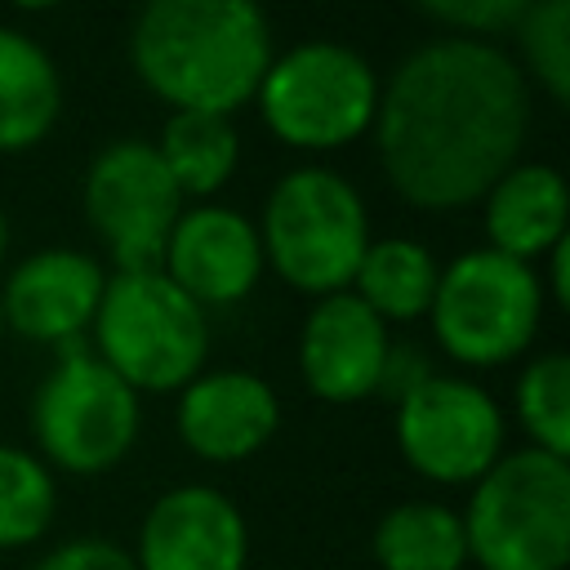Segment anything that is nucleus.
I'll use <instances>...</instances> for the list:
<instances>
[{
    "label": "nucleus",
    "mask_w": 570,
    "mask_h": 570,
    "mask_svg": "<svg viewBox=\"0 0 570 570\" xmlns=\"http://www.w3.org/2000/svg\"><path fill=\"white\" fill-rule=\"evenodd\" d=\"M370 129L401 200L463 209L517 165L530 129V80L494 40H428L379 85Z\"/></svg>",
    "instance_id": "nucleus-1"
},
{
    "label": "nucleus",
    "mask_w": 570,
    "mask_h": 570,
    "mask_svg": "<svg viewBox=\"0 0 570 570\" xmlns=\"http://www.w3.org/2000/svg\"><path fill=\"white\" fill-rule=\"evenodd\" d=\"M272 58L258 0H142L129 27L134 76L174 111L232 116Z\"/></svg>",
    "instance_id": "nucleus-2"
},
{
    "label": "nucleus",
    "mask_w": 570,
    "mask_h": 570,
    "mask_svg": "<svg viewBox=\"0 0 570 570\" xmlns=\"http://www.w3.org/2000/svg\"><path fill=\"white\" fill-rule=\"evenodd\" d=\"M463 521L468 561L481 570H566L570 561V459L548 450L499 454L472 481Z\"/></svg>",
    "instance_id": "nucleus-3"
},
{
    "label": "nucleus",
    "mask_w": 570,
    "mask_h": 570,
    "mask_svg": "<svg viewBox=\"0 0 570 570\" xmlns=\"http://www.w3.org/2000/svg\"><path fill=\"white\" fill-rule=\"evenodd\" d=\"M94 356L134 392L187 387L209 352L205 307L191 303L160 267L116 272L94 312Z\"/></svg>",
    "instance_id": "nucleus-4"
},
{
    "label": "nucleus",
    "mask_w": 570,
    "mask_h": 570,
    "mask_svg": "<svg viewBox=\"0 0 570 570\" xmlns=\"http://www.w3.org/2000/svg\"><path fill=\"white\" fill-rule=\"evenodd\" d=\"M258 245L263 263H272L276 276L298 294L325 298L352 289V276L370 245L365 200L343 174L303 165L272 187Z\"/></svg>",
    "instance_id": "nucleus-5"
},
{
    "label": "nucleus",
    "mask_w": 570,
    "mask_h": 570,
    "mask_svg": "<svg viewBox=\"0 0 570 570\" xmlns=\"http://www.w3.org/2000/svg\"><path fill=\"white\" fill-rule=\"evenodd\" d=\"M254 98L263 125L285 147L334 151L374 125L379 76L356 49L338 40H307L267 62Z\"/></svg>",
    "instance_id": "nucleus-6"
},
{
    "label": "nucleus",
    "mask_w": 570,
    "mask_h": 570,
    "mask_svg": "<svg viewBox=\"0 0 570 570\" xmlns=\"http://www.w3.org/2000/svg\"><path fill=\"white\" fill-rule=\"evenodd\" d=\"M428 316L441 352L459 365H503L539 334L543 281L530 263L499 249H468L436 276Z\"/></svg>",
    "instance_id": "nucleus-7"
},
{
    "label": "nucleus",
    "mask_w": 570,
    "mask_h": 570,
    "mask_svg": "<svg viewBox=\"0 0 570 570\" xmlns=\"http://www.w3.org/2000/svg\"><path fill=\"white\" fill-rule=\"evenodd\" d=\"M138 392L80 343H62L58 365L31 396L40 454L76 476L116 468L138 441Z\"/></svg>",
    "instance_id": "nucleus-8"
},
{
    "label": "nucleus",
    "mask_w": 570,
    "mask_h": 570,
    "mask_svg": "<svg viewBox=\"0 0 570 570\" xmlns=\"http://www.w3.org/2000/svg\"><path fill=\"white\" fill-rule=\"evenodd\" d=\"M401 459L436 485H472L503 454L494 396L454 374H428L396 401Z\"/></svg>",
    "instance_id": "nucleus-9"
},
{
    "label": "nucleus",
    "mask_w": 570,
    "mask_h": 570,
    "mask_svg": "<svg viewBox=\"0 0 570 570\" xmlns=\"http://www.w3.org/2000/svg\"><path fill=\"white\" fill-rule=\"evenodd\" d=\"M183 214V191L142 138L107 142L85 174V218L111 245L120 272L160 267L169 227Z\"/></svg>",
    "instance_id": "nucleus-10"
},
{
    "label": "nucleus",
    "mask_w": 570,
    "mask_h": 570,
    "mask_svg": "<svg viewBox=\"0 0 570 570\" xmlns=\"http://www.w3.org/2000/svg\"><path fill=\"white\" fill-rule=\"evenodd\" d=\"M160 272L200 307L240 303L263 276L258 227L227 205L183 209L160 249Z\"/></svg>",
    "instance_id": "nucleus-11"
},
{
    "label": "nucleus",
    "mask_w": 570,
    "mask_h": 570,
    "mask_svg": "<svg viewBox=\"0 0 570 570\" xmlns=\"http://www.w3.org/2000/svg\"><path fill=\"white\" fill-rule=\"evenodd\" d=\"M392 338L387 325L352 294H325L303 321L298 334V370L312 396L330 405H352L379 392Z\"/></svg>",
    "instance_id": "nucleus-12"
},
{
    "label": "nucleus",
    "mask_w": 570,
    "mask_h": 570,
    "mask_svg": "<svg viewBox=\"0 0 570 570\" xmlns=\"http://www.w3.org/2000/svg\"><path fill=\"white\" fill-rule=\"evenodd\" d=\"M249 530L240 508L214 485L165 490L138 530V570H245Z\"/></svg>",
    "instance_id": "nucleus-13"
},
{
    "label": "nucleus",
    "mask_w": 570,
    "mask_h": 570,
    "mask_svg": "<svg viewBox=\"0 0 570 570\" xmlns=\"http://www.w3.org/2000/svg\"><path fill=\"white\" fill-rule=\"evenodd\" d=\"M102 267L98 258L80 254V249H40L31 258H22L0 294V312H4V330L36 338V343H76L98 312L102 298Z\"/></svg>",
    "instance_id": "nucleus-14"
},
{
    "label": "nucleus",
    "mask_w": 570,
    "mask_h": 570,
    "mask_svg": "<svg viewBox=\"0 0 570 570\" xmlns=\"http://www.w3.org/2000/svg\"><path fill=\"white\" fill-rule=\"evenodd\" d=\"M178 392V436L196 459L209 463H240L258 454L281 423L272 383L249 370L196 374Z\"/></svg>",
    "instance_id": "nucleus-15"
},
{
    "label": "nucleus",
    "mask_w": 570,
    "mask_h": 570,
    "mask_svg": "<svg viewBox=\"0 0 570 570\" xmlns=\"http://www.w3.org/2000/svg\"><path fill=\"white\" fill-rule=\"evenodd\" d=\"M485 249H499L517 263L543 258L552 245L566 240L570 227V196L557 165H512L485 196Z\"/></svg>",
    "instance_id": "nucleus-16"
},
{
    "label": "nucleus",
    "mask_w": 570,
    "mask_h": 570,
    "mask_svg": "<svg viewBox=\"0 0 570 570\" xmlns=\"http://www.w3.org/2000/svg\"><path fill=\"white\" fill-rule=\"evenodd\" d=\"M62 111L53 58L22 31L0 27V156L31 151L49 138Z\"/></svg>",
    "instance_id": "nucleus-17"
},
{
    "label": "nucleus",
    "mask_w": 570,
    "mask_h": 570,
    "mask_svg": "<svg viewBox=\"0 0 570 570\" xmlns=\"http://www.w3.org/2000/svg\"><path fill=\"white\" fill-rule=\"evenodd\" d=\"M436 258L410 240V236H387L370 240L361 254V267L352 276V294L387 325V321H419L432 307L436 294Z\"/></svg>",
    "instance_id": "nucleus-18"
},
{
    "label": "nucleus",
    "mask_w": 570,
    "mask_h": 570,
    "mask_svg": "<svg viewBox=\"0 0 570 570\" xmlns=\"http://www.w3.org/2000/svg\"><path fill=\"white\" fill-rule=\"evenodd\" d=\"M370 548L379 570H463L468 561L459 512L432 499L387 508L374 525Z\"/></svg>",
    "instance_id": "nucleus-19"
},
{
    "label": "nucleus",
    "mask_w": 570,
    "mask_h": 570,
    "mask_svg": "<svg viewBox=\"0 0 570 570\" xmlns=\"http://www.w3.org/2000/svg\"><path fill=\"white\" fill-rule=\"evenodd\" d=\"M151 147L183 196H214L218 187H227L240 160L232 116L209 111H174L160 129V142Z\"/></svg>",
    "instance_id": "nucleus-20"
},
{
    "label": "nucleus",
    "mask_w": 570,
    "mask_h": 570,
    "mask_svg": "<svg viewBox=\"0 0 570 570\" xmlns=\"http://www.w3.org/2000/svg\"><path fill=\"white\" fill-rule=\"evenodd\" d=\"M58 508L49 468L18 445H0V552L36 543Z\"/></svg>",
    "instance_id": "nucleus-21"
},
{
    "label": "nucleus",
    "mask_w": 570,
    "mask_h": 570,
    "mask_svg": "<svg viewBox=\"0 0 570 570\" xmlns=\"http://www.w3.org/2000/svg\"><path fill=\"white\" fill-rule=\"evenodd\" d=\"M517 419L534 450L570 459V356L543 352L517 379Z\"/></svg>",
    "instance_id": "nucleus-22"
},
{
    "label": "nucleus",
    "mask_w": 570,
    "mask_h": 570,
    "mask_svg": "<svg viewBox=\"0 0 570 570\" xmlns=\"http://www.w3.org/2000/svg\"><path fill=\"white\" fill-rule=\"evenodd\" d=\"M517 49H521V76L552 98H570V0H534L517 22Z\"/></svg>",
    "instance_id": "nucleus-23"
},
{
    "label": "nucleus",
    "mask_w": 570,
    "mask_h": 570,
    "mask_svg": "<svg viewBox=\"0 0 570 570\" xmlns=\"http://www.w3.org/2000/svg\"><path fill=\"white\" fill-rule=\"evenodd\" d=\"M419 13L436 18L441 27H454L459 36H494L512 27L534 0H410Z\"/></svg>",
    "instance_id": "nucleus-24"
},
{
    "label": "nucleus",
    "mask_w": 570,
    "mask_h": 570,
    "mask_svg": "<svg viewBox=\"0 0 570 570\" xmlns=\"http://www.w3.org/2000/svg\"><path fill=\"white\" fill-rule=\"evenodd\" d=\"M36 570H138L134 552H125L111 539H71L58 543L53 552H45V561Z\"/></svg>",
    "instance_id": "nucleus-25"
},
{
    "label": "nucleus",
    "mask_w": 570,
    "mask_h": 570,
    "mask_svg": "<svg viewBox=\"0 0 570 570\" xmlns=\"http://www.w3.org/2000/svg\"><path fill=\"white\" fill-rule=\"evenodd\" d=\"M432 370L419 361V352L414 347H396L392 343V352H387V365H383V383H379V392H392L396 401L414 387V383H423Z\"/></svg>",
    "instance_id": "nucleus-26"
},
{
    "label": "nucleus",
    "mask_w": 570,
    "mask_h": 570,
    "mask_svg": "<svg viewBox=\"0 0 570 570\" xmlns=\"http://www.w3.org/2000/svg\"><path fill=\"white\" fill-rule=\"evenodd\" d=\"M548 258H552V276H548V289H552V298H557V307H566V303H570V281H566V258H570V236H566L561 245H552V249H548Z\"/></svg>",
    "instance_id": "nucleus-27"
},
{
    "label": "nucleus",
    "mask_w": 570,
    "mask_h": 570,
    "mask_svg": "<svg viewBox=\"0 0 570 570\" xmlns=\"http://www.w3.org/2000/svg\"><path fill=\"white\" fill-rule=\"evenodd\" d=\"M18 9H53V4H62V0H13Z\"/></svg>",
    "instance_id": "nucleus-28"
},
{
    "label": "nucleus",
    "mask_w": 570,
    "mask_h": 570,
    "mask_svg": "<svg viewBox=\"0 0 570 570\" xmlns=\"http://www.w3.org/2000/svg\"><path fill=\"white\" fill-rule=\"evenodd\" d=\"M4 245H9V223H4V209H0V258H4Z\"/></svg>",
    "instance_id": "nucleus-29"
},
{
    "label": "nucleus",
    "mask_w": 570,
    "mask_h": 570,
    "mask_svg": "<svg viewBox=\"0 0 570 570\" xmlns=\"http://www.w3.org/2000/svg\"><path fill=\"white\" fill-rule=\"evenodd\" d=\"M0 343H4V312H0Z\"/></svg>",
    "instance_id": "nucleus-30"
}]
</instances>
